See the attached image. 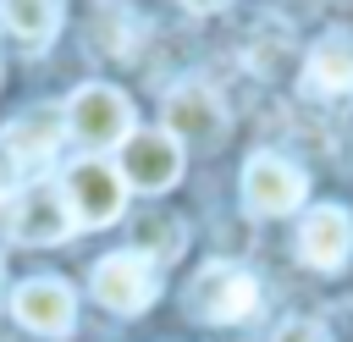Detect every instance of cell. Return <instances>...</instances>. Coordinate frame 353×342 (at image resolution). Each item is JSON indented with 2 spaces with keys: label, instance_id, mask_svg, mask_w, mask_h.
<instances>
[{
  "label": "cell",
  "instance_id": "obj_1",
  "mask_svg": "<svg viewBox=\"0 0 353 342\" xmlns=\"http://www.w3.org/2000/svg\"><path fill=\"white\" fill-rule=\"evenodd\" d=\"M182 303H188V314L204 320V325H237V320H254V314H259V281H254L243 265H232V259H210V265L188 281Z\"/></svg>",
  "mask_w": 353,
  "mask_h": 342
},
{
  "label": "cell",
  "instance_id": "obj_2",
  "mask_svg": "<svg viewBox=\"0 0 353 342\" xmlns=\"http://www.w3.org/2000/svg\"><path fill=\"white\" fill-rule=\"evenodd\" d=\"M61 110H66V132L83 138L88 149H121V143L138 132L127 94L110 88V83H83Z\"/></svg>",
  "mask_w": 353,
  "mask_h": 342
},
{
  "label": "cell",
  "instance_id": "obj_3",
  "mask_svg": "<svg viewBox=\"0 0 353 342\" xmlns=\"http://www.w3.org/2000/svg\"><path fill=\"white\" fill-rule=\"evenodd\" d=\"M309 199V171L276 149H259L248 165H243V210L259 215V221H276V215H292L298 204Z\"/></svg>",
  "mask_w": 353,
  "mask_h": 342
},
{
  "label": "cell",
  "instance_id": "obj_4",
  "mask_svg": "<svg viewBox=\"0 0 353 342\" xmlns=\"http://www.w3.org/2000/svg\"><path fill=\"white\" fill-rule=\"evenodd\" d=\"M61 193H66V210H72L77 226H110V221L121 215V204H127L121 171H116L110 160H99V154H83V160L66 171Z\"/></svg>",
  "mask_w": 353,
  "mask_h": 342
},
{
  "label": "cell",
  "instance_id": "obj_5",
  "mask_svg": "<svg viewBox=\"0 0 353 342\" xmlns=\"http://www.w3.org/2000/svg\"><path fill=\"white\" fill-rule=\"evenodd\" d=\"M116 171H121V182L138 188V193H165V188H176V177H182V143H176L165 127H138V132L121 143Z\"/></svg>",
  "mask_w": 353,
  "mask_h": 342
},
{
  "label": "cell",
  "instance_id": "obj_6",
  "mask_svg": "<svg viewBox=\"0 0 353 342\" xmlns=\"http://www.w3.org/2000/svg\"><path fill=\"white\" fill-rule=\"evenodd\" d=\"M6 226H11V237L28 243V248H50V243H66V237L77 232V221H72V210H66V193H61L55 182L22 188V193L11 199Z\"/></svg>",
  "mask_w": 353,
  "mask_h": 342
},
{
  "label": "cell",
  "instance_id": "obj_7",
  "mask_svg": "<svg viewBox=\"0 0 353 342\" xmlns=\"http://www.w3.org/2000/svg\"><path fill=\"white\" fill-rule=\"evenodd\" d=\"M94 298L105 303V309H116V314H143L149 303H154V292H160V270L143 259V254H132V248H121V254H105L99 265H94Z\"/></svg>",
  "mask_w": 353,
  "mask_h": 342
},
{
  "label": "cell",
  "instance_id": "obj_8",
  "mask_svg": "<svg viewBox=\"0 0 353 342\" xmlns=\"http://www.w3.org/2000/svg\"><path fill=\"white\" fill-rule=\"evenodd\" d=\"M176 143H199V149H215L226 138V105L210 83H176L165 94V121H160Z\"/></svg>",
  "mask_w": 353,
  "mask_h": 342
},
{
  "label": "cell",
  "instance_id": "obj_9",
  "mask_svg": "<svg viewBox=\"0 0 353 342\" xmlns=\"http://www.w3.org/2000/svg\"><path fill=\"white\" fill-rule=\"evenodd\" d=\"M11 314H17V325H28V331H39V336H72V325H77V298H72L66 281L33 276V281H22V287L11 292Z\"/></svg>",
  "mask_w": 353,
  "mask_h": 342
},
{
  "label": "cell",
  "instance_id": "obj_10",
  "mask_svg": "<svg viewBox=\"0 0 353 342\" xmlns=\"http://www.w3.org/2000/svg\"><path fill=\"white\" fill-rule=\"evenodd\" d=\"M353 254V215L342 204H314L298 221V259L314 270H342Z\"/></svg>",
  "mask_w": 353,
  "mask_h": 342
},
{
  "label": "cell",
  "instance_id": "obj_11",
  "mask_svg": "<svg viewBox=\"0 0 353 342\" xmlns=\"http://www.w3.org/2000/svg\"><path fill=\"white\" fill-rule=\"evenodd\" d=\"M303 83L320 99H353V28H331L314 39Z\"/></svg>",
  "mask_w": 353,
  "mask_h": 342
},
{
  "label": "cell",
  "instance_id": "obj_12",
  "mask_svg": "<svg viewBox=\"0 0 353 342\" xmlns=\"http://www.w3.org/2000/svg\"><path fill=\"white\" fill-rule=\"evenodd\" d=\"M61 138H66V110L61 105H39V110H22L11 127H6V149H11V160L28 171V165H44L55 149H61Z\"/></svg>",
  "mask_w": 353,
  "mask_h": 342
},
{
  "label": "cell",
  "instance_id": "obj_13",
  "mask_svg": "<svg viewBox=\"0 0 353 342\" xmlns=\"http://www.w3.org/2000/svg\"><path fill=\"white\" fill-rule=\"evenodd\" d=\"M0 28L22 39L28 50H39L61 28V0H0Z\"/></svg>",
  "mask_w": 353,
  "mask_h": 342
},
{
  "label": "cell",
  "instance_id": "obj_14",
  "mask_svg": "<svg viewBox=\"0 0 353 342\" xmlns=\"http://www.w3.org/2000/svg\"><path fill=\"white\" fill-rule=\"evenodd\" d=\"M188 248V226L176 221V215H138V226H132V254H143L149 265H160V259H176Z\"/></svg>",
  "mask_w": 353,
  "mask_h": 342
},
{
  "label": "cell",
  "instance_id": "obj_15",
  "mask_svg": "<svg viewBox=\"0 0 353 342\" xmlns=\"http://www.w3.org/2000/svg\"><path fill=\"white\" fill-rule=\"evenodd\" d=\"M270 342H331V331H325L320 320L292 314V320H281V325H276V336H270Z\"/></svg>",
  "mask_w": 353,
  "mask_h": 342
},
{
  "label": "cell",
  "instance_id": "obj_16",
  "mask_svg": "<svg viewBox=\"0 0 353 342\" xmlns=\"http://www.w3.org/2000/svg\"><path fill=\"white\" fill-rule=\"evenodd\" d=\"M17 177H22V165H17V160H11V149L0 143V199H6L11 188H17Z\"/></svg>",
  "mask_w": 353,
  "mask_h": 342
},
{
  "label": "cell",
  "instance_id": "obj_17",
  "mask_svg": "<svg viewBox=\"0 0 353 342\" xmlns=\"http://www.w3.org/2000/svg\"><path fill=\"white\" fill-rule=\"evenodd\" d=\"M182 6H188V11H199V17H210V11H226L232 0H182Z\"/></svg>",
  "mask_w": 353,
  "mask_h": 342
}]
</instances>
